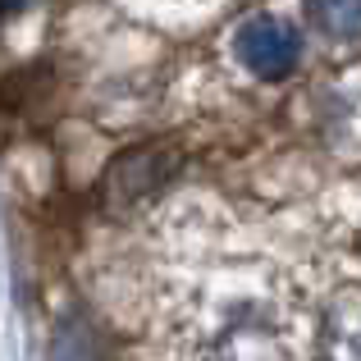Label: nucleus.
<instances>
[{
  "label": "nucleus",
  "instance_id": "f257e3e1",
  "mask_svg": "<svg viewBox=\"0 0 361 361\" xmlns=\"http://www.w3.org/2000/svg\"><path fill=\"white\" fill-rule=\"evenodd\" d=\"M233 51H238L243 69L256 73V78H288L302 60V37L288 18H274V14H256L247 18L233 37Z\"/></svg>",
  "mask_w": 361,
  "mask_h": 361
},
{
  "label": "nucleus",
  "instance_id": "f03ea898",
  "mask_svg": "<svg viewBox=\"0 0 361 361\" xmlns=\"http://www.w3.org/2000/svg\"><path fill=\"white\" fill-rule=\"evenodd\" d=\"M178 169V151L169 147H133L115 156V165L106 169V202L110 206H137L147 202L151 192H160V188L174 178Z\"/></svg>",
  "mask_w": 361,
  "mask_h": 361
},
{
  "label": "nucleus",
  "instance_id": "7ed1b4c3",
  "mask_svg": "<svg viewBox=\"0 0 361 361\" xmlns=\"http://www.w3.org/2000/svg\"><path fill=\"white\" fill-rule=\"evenodd\" d=\"M307 14L334 42H357L361 37V0H307Z\"/></svg>",
  "mask_w": 361,
  "mask_h": 361
},
{
  "label": "nucleus",
  "instance_id": "20e7f679",
  "mask_svg": "<svg viewBox=\"0 0 361 361\" xmlns=\"http://www.w3.org/2000/svg\"><path fill=\"white\" fill-rule=\"evenodd\" d=\"M51 361H101V343H97V329L87 325L82 316H69L55 334Z\"/></svg>",
  "mask_w": 361,
  "mask_h": 361
},
{
  "label": "nucleus",
  "instance_id": "39448f33",
  "mask_svg": "<svg viewBox=\"0 0 361 361\" xmlns=\"http://www.w3.org/2000/svg\"><path fill=\"white\" fill-rule=\"evenodd\" d=\"M329 348L338 361H361V307H348L329 329Z\"/></svg>",
  "mask_w": 361,
  "mask_h": 361
},
{
  "label": "nucleus",
  "instance_id": "423d86ee",
  "mask_svg": "<svg viewBox=\"0 0 361 361\" xmlns=\"http://www.w3.org/2000/svg\"><path fill=\"white\" fill-rule=\"evenodd\" d=\"M32 0H0V14H23Z\"/></svg>",
  "mask_w": 361,
  "mask_h": 361
}]
</instances>
